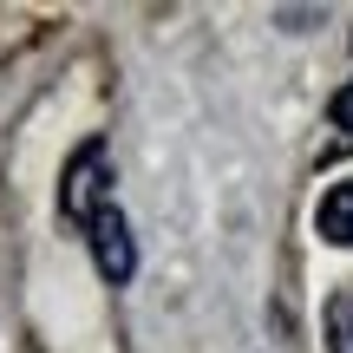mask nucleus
Wrapping results in <instances>:
<instances>
[{"mask_svg": "<svg viewBox=\"0 0 353 353\" xmlns=\"http://www.w3.org/2000/svg\"><path fill=\"white\" fill-rule=\"evenodd\" d=\"M99 210H112V157H105V138H85L59 170V216L92 229Z\"/></svg>", "mask_w": 353, "mask_h": 353, "instance_id": "nucleus-1", "label": "nucleus"}, {"mask_svg": "<svg viewBox=\"0 0 353 353\" xmlns=\"http://www.w3.org/2000/svg\"><path fill=\"white\" fill-rule=\"evenodd\" d=\"M92 262H99V275L112 281V288H125V281L138 275V249H131V229H125V216H118V203L99 210V223H92Z\"/></svg>", "mask_w": 353, "mask_h": 353, "instance_id": "nucleus-2", "label": "nucleus"}, {"mask_svg": "<svg viewBox=\"0 0 353 353\" xmlns=\"http://www.w3.org/2000/svg\"><path fill=\"white\" fill-rule=\"evenodd\" d=\"M314 223H321V236H327V242H341V249H353V176H347V183H334L327 196H321Z\"/></svg>", "mask_w": 353, "mask_h": 353, "instance_id": "nucleus-3", "label": "nucleus"}, {"mask_svg": "<svg viewBox=\"0 0 353 353\" xmlns=\"http://www.w3.org/2000/svg\"><path fill=\"white\" fill-rule=\"evenodd\" d=\"M327 353H353V288L327 301Z\"/></svg>", "mask_w": 353, "mask_h": 353, "instance_id": "nucleus-4", "label": "nucleus"}, {"mask_svg": "<svg viewBox=\"0 0 353 353\" xmlns=\"http://www.w3.org/2000/svg\"><path fill=\"white\" fill-rule=\"evenodd\" d=\"M334 125H341V131H353V79H347L341 92H334Z\"/></svg>", "mask_w": 353, "mask_h": 353, "instance_id": "nucleus-5", "label": "nucleus"}]
</instances>
